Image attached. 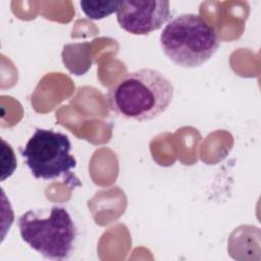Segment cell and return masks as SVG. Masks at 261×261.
<instances>
[{"label":"cell","instance_id":"6da1fadb","mask_svg":"<svg viewBox=\"0 0 261 261\" xmlns=\"http://www.w3.org/2000/svg\"><path fill=\"white\" fill-rule=\"evenodd\" d=\"M172 83L159 70L142 68L128 72L106 95L109 108L118 116L134 121L151 120L161 115L173 98Z\"/></svg>","mask_w":261,"mask_h":261},{"label":"cell","instance_id":"277c9868","mask_svg":"<svg viewBox=\"0 0 261 261\" xmlns=\"http://www.w3.org/2000/svg\"><path fill=\"white\" fill-rule=\"evenodd\" d=\"M70 150L71 144L66 135L37 128L20 153L36 178L55 179L69 175L76 166Z\"/></svg>","mask_w":261,"mask_h":261},{"label":"cell","instance_id":"7a4b0ae2","mask_svg":"<svg viewBox=\"0 0 261 261\" xmlns=\"http://www.w3.org/2000/svg\"><path fill=\"white\" fill-rule=\"evenodd\" d=\"M160 46L174 64L194 68L206 63L217 52L220 39L214 28L202 16L184 13L164 27Z\"/></svg>","mask_w":261,"mask_h":261},{"label":"cell","instance_id":"8992f818","mask_svg":"<svg viewBox=\"0 0 261 261\" xmlns=\"http://www.w3.org/2000/svg\"><path fill=\"white\" fill-rule=\"evenodd\" d=\"M121 5V0L112 1H81L80 6L83 12L91 19L98 20L117 12Z\"/></svg>","mask_w":261,"mask_h":261},{"label":"cell","instance_id":"5b68a950","mask_svg":"<svg viewBox=\"0 0 261 261\" xmlns=\"http://www.w3.org/2000/svg\"><path fill=\"white\" fill-rule=\"evenodd\" d=\"M170 18V3L163 0H123L116 12L120 28L132 35H148Z\"/></svg>","mask_w":261,"mask_h":261},{"label":"cell","instance_id":"3957f363","mask_svg":"<svg viewBox=\"0 0 261 261\" xmlns=\"http://www.w3.org/2000/svg\"><path fill=\"white\" fill-rule=\"evenodd\" d=\"M21 239L50 260L68 259L76 239V226L62 206H53L45 215L43 210H28L18 218Z\"/></svg>","mask_w":261,"mask_h":261}]
</instances>
